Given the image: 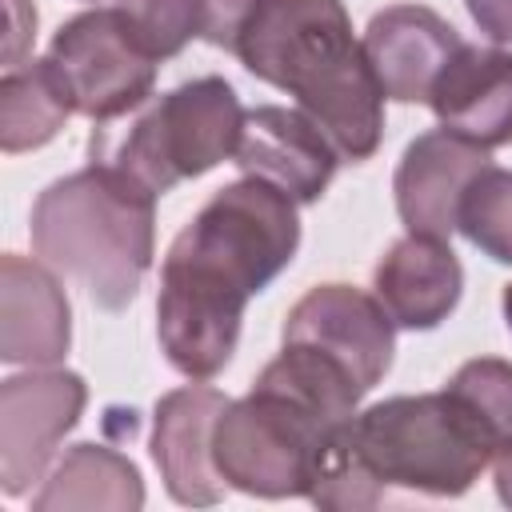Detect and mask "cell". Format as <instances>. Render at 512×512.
<instances>
[{
  "label": "cell",
  "instance_id": "obj_10",
  "mask_svg": "<svg viewBox=\"0 0 512 512\" xmlns=\"http://www.w3.org/2000/svg\"><path fill=\"white\" fill-rule=\"evenodd\" d=\"M336 144L300 112L280 104H256L244 108V128L232 152V164L244 176H260L296 204H316L336 168H340Z\"/></svg>",
  "mask_w": 512,
  "mask_h": 512
},
{
  "label": "cell",
  "instance_id": "obj_9",
  "mask_svg": "<svg viewBox=\"0 0 512 512\" xmlns=\"http://www.w3.org/2000/svg\"><path fill=\"white\" fill-rule=\"evenodd\" d=\"M284 344H308L332 356L364 392H372L392 368L396 320L376 296L352 284H316L288 308Z\"/></svg>",
  "mask_w": 512,
  "mask_h": 512
},
{
  "label": "cell",
  "instance_id": "obj_2",
  "mask_svg": "<svg viewBox=\"0 0 512 512\" xmlns=\"http://www.w3.org/2000/svg\"><path fill=\"white\" fill-rule=\"evenodd\" d=\"M228 52L288 92L344 160L360 164L380 148L388 96L340 0H256Z\"/></svg>",
  "mask_w": 512,
  "mask_h": 512
},
{
  "label": "cell",
  "instance_id": "obj_7",
  "mask_svg": "<svg viewBox=\"0 0 512 512\" xmlns=\"http://www.w3.org/2000/svg\"><path fill=\"white\" fill-rule=\"evenodd\" d=\"M48 60L80 116L108 124L140 108L156 88L160 56L140 40L120 8H92L64 20L48 44Z\"/></svg>",
  "mask_w": 512,
  "mask_h": 512
},
{
  "label": "cell",
  "instance_id": "obj_19",
  "mask_svg": "<svg viewBox=\"0 0 512 512\" xmlns=\"http://www.w3.org/2000/svg\"><path fill=\"white\" fill-rule=\"evenodd\" d=\"M456 228L496 264H512V168L488 164L460 196Z\"/></svg>",
  "mask_w": 512,
  "mask_h": 512
},
{
  "label": "cell",
  "instance_id": "obj_3",
  "mask_svg": "<svg viewBox=\"0 0 512 512\" xmlns=\"http://www.w3.org/2000/svg\"><path fill=\"white\" fill-rule=\"evenodd\" d=\"M32 252L104 312L136 300L156 256V192L108 160L52 180L28 220Z\"/></svg>",
  "mask_w": 512,
  "mask_h": 512
},
{
  "label": "cell",
  "instance_id": "obj_11",
  "mask_svg": "<svg viewBox=\"0 0 512 512\" xmlns=\"http://www.w3.org/2000/svg\"><path fill=\"white\" fill-rule=\"evenodd\" d=\"M228 396L204 380L172 388L152 412V464L168 496L184 508H212L224 500V480L212 460V428Z\"/></svg>",
  "mask_w": 512,
  "mask_h": 512
},
{
  "label": "cell",
  "instance_id": "obj_1",
  "mask_svg": "<svg viewBox=\"0 0 512 512\" xmlns=\"http://www.w3.org/2000/svg\"><path fill=\"white\" fill-rule=\"evenodd\" d=\"M296 200L260 176L212 192L180 228L160 264L156 340L164 360L188 380L228 368L244 308L264 292L300 248Z\"/></svg>",
  "mask_w": 512,
  "mask_h": 512
},
{
  "label": "cell",
  "instance_id": "obj_16",
  "mask_svg": "<svg viewBox=\"0 0 512 512\" xmlns=\"http://www.w3.org/2000/svg\"><path fill=\"white\" fill-rule=\"evenodd\" d=\"M464 292V268L448 240L436 236H404L396 240L376 272H372V296L388 308L396 328L428 332L452 316Z\"/></svg>",
  "mask_w": 512,
  "mask_h": 512
},
{
  "label": "cell",
  "instance_id": "obj_12",
  "mask_svg": "<svg viewBox=\"0 0 512 512\" xmlns=\"http://www.w3.org/2000/svg\"><path fill=\"white\" fill-rule=\"evenodd\" d=\"M488 164H492L488 148H480L448 128H432V132L416 136L404 148L396 176H392L400 224L412 236L448 240L456 232V212H460L464 188Z\"/></svg>",
  "mask_w": 512,
  "mask_h": 512
},
{
  "label": "cell",
  "instance_id": "obj_26",
  "mask_svg": "<svg viewBox=\"0 0 512 512\" xmlns=\"http://www.w3.org/2000/svg\"><path fill=\"white\" fill-rule=\"evenodd\" d=\"M500 308H504V320H508V332H512V284H504V296H500Z\"/></svg>",
  "mask_w": 512,
  "mask_h": 512
},
{
  "label": "cell",
  "instance_id": "obj_23",
  "mask_svg": "<svg viewBox=\"0 0 512 512\" xmlns=\"http://www.w3.org/2000/svg\"><path fill=\"white\" fill-rule=\"evenodd\" d=\"M36 40V8L28 0H8V44H4V64L16 68L24 64V48Z\"/></svg>",
  "mask_w": 512,
  "mask_h": 512
},
{
  "label": "cell",
  "instance_id": "obj_15",
  "mask_svg": "<svg viewBox=\"0 0 512 512\" xmlns=\"http://www.w3.org/2000/svg\"><path fill=\"white\" fill-rule=\"evenodd\" d=\"M440 128L480 144H512V52L460 44L428 96Z\"/></svg>",
  "mask_w": 512,
  "mask_h": 512
},
{
  "label": "cell",
  "instance_id": "obj_25",
  "mask_svg": "<svg viewBox=\"0 0 512 512\" xmlns=\"http://www.w3.org/2000/svg\"><path fill=\"white\" fill-rule=\"evenodd\" d=\"M492 484L504 508H512V436L492 452Z\"/></svg>",
  "mask_w": 512,
  "mask_h": 512
},
{
  "label": "cell",
  "instance_id": "obj_24",
  "mask_svg": "<svg viewBox=\"0 0 512 512\" xmlns=\"http://www.w3.org/2000/svg\"><path fill=\"white\" fill-rule=\"evenodd\" d=\"M464 8L488 40L512 44V0H464Z\"/></svg>",
  "mask_w": 512,
  "mask_h": 512
},
{
  "label": "cell",
  "instance_id": "obj_22",
  "mask_svg": "<svg viewBox=\"0 0 512 512\" xmlns=\"http://www.w3.org/2000/svg\"><path fill=\"white\" fill-rule=\"evenodd\" d=\"M256 8V0H204V24H200V36L212 44V48H232L244 16Z\"/></svg>",
  "mask_w": 512,
  "mask_h": 512
},
{
  "label": "cell",
  "instance_id": "obj_8",
  "mask_svg": "<svg viewBox=\"0 0 512 512\" xmlns=\"http://www.w3.org/2000/svg\"><path fill=\"white\" fill-rule=\"evenodd\" d=\"M88 384L68 368H28L0 380V488L24 496L44 480L60 440L80 424Z\"/></svg>",
  "mask_w": 512,
  "mask_h": 512
},
{
  "label": "cell",
  "instance_id": "obj_17",
  "mask_svg": "<svg viewBox=\"0 0 512 512\" xmlns=\"http://www.w3.org/2000/svg\"><path fill=\"white\" fill-rule=\"evenodd\" d=\"M36 512H68V508H108V512H136L144 508V480L140 468L108 448V444H72L64 460L44 476V488L32 496Z\"/></svg>",
  "mask_w": 512,
  "mask_h": 512
},
{
  "label": "cell",
  "instance_id": "obj_21",
  "mask_svg": "<svg viewBox=\"0 0 512 512\" xmlns=\"http://www.w3.org/2000/svg\"><path fill=\"white\" fill-rule=\"evenodd\" d=\"M112 8L128 16V24L160 60L180 56L204 24V0H116Z\"/></svg>",
  "mask_w": 512,
  "mask_h": 512
},
{
  "label": "cell",
  "instance_id": "obj_6",
  "mask_svg": "<svg viewBox=\"0 0 512 512\" xmlns=\"http://www.w3.org/2000/svg\"><path fill=\"white\" fill-rule=\"evenodd\" d=\"M240 128L244 108L236 88L224 76H200L152 100L124 132L116 152H92V160H108L148 192L164 196L180 180L204 176L232 160Z\"/></svg>",
  "mask_w": 512,
  "mask_h": 512
},
{
  "label": "cell",
  "instance_id": "obj_4",
  "mask_svg": "<svg viewBox=\"0 0 512 512\" xmlns=\"http://www.w3.org/2000/svg\"><path fill=\"white\" fill-rule=\"evenodd\" d=\"M348 412L296 372L272 360L248 396L228 400L212 428V460L228 488L260 500L312 496L316 464L324 448L348 424Z\"/></svg>",
  "mask_w": 512,
  "mask_h": 512
},
{
  "label": "cell",
  "instance_id": "obj_5",
  "mask_svg": "<svg viewBox=\"0 0 512 512\" xmlns=\"http://www.w3.org/2000/svg\"><path fill=\"white\" fill-rule=\"evenodd\" d=\"M352 448L380 488L424 496H464L492 464V436L448 388L356 412Z\"/></svg>",
  "mask_w": 512,
  "mask_h": 512
},
{
  "label": "cell",
  "instance_id": "obj_18",
  "mask_svg": "<svg viewBox=\"0 0 512 512\" xmlns=\"http://www.w3.org/2000/svg\"><path fill=\"white\" fill-rule=\"evenodd\" d=\"M72 100L64 80L56 76L52 60H24L16 68H4L0 80V148L8 156L44 148L56 140L64 120L72 116Z\"/></svg>",
  "mask_w": 512,
  "mask_h": 512
},
{
  "label": "cell",
  "instance_id": "obj_14",
  "mask_svg": "<svg viewBox=\"0 0 512 512\" xmlns=\"http://www.w3.org/2000/svg\"><path fill=\"white\" fill-rule=\"evenodd\" d=\"M72 308L56 268L8 252L0 260V360L52 368L68 356Z\"/></svg>",
  "mask_w": 512,
  "mask_h": 512
},
{
  "label": "cell",
  "instance_id": "obj_13",
  "mask_svg": "<svg viewBox=\"0 0 512 512\" xmlns=\"http://www.w3.org/2000/svg\"><path fill=\"white\" fill-rule=\"evenodd\" d=\"M364 56L396 104H428L444 64L464 44L460 32L424 4H392L364 28Z\"/></svg>",
  "mask_w": 512,
  "mask_h": 512
},
{
  "label": "cell",
  "instance_id": "obj_20",
  "mask_svg": "<svg viewBox=\"0 0 512 512\" xmlns=\"http://www.w3.org/2000/svg\"><path fill=\"white\" fill-rule=\"evenodd\" d=\"M448 392L492 436V452L512 436V360H500V356L464 360L448 380Z\"/></svg>",
  "mask_w": 512,
  "mask_h": 512
}]
</instances>
